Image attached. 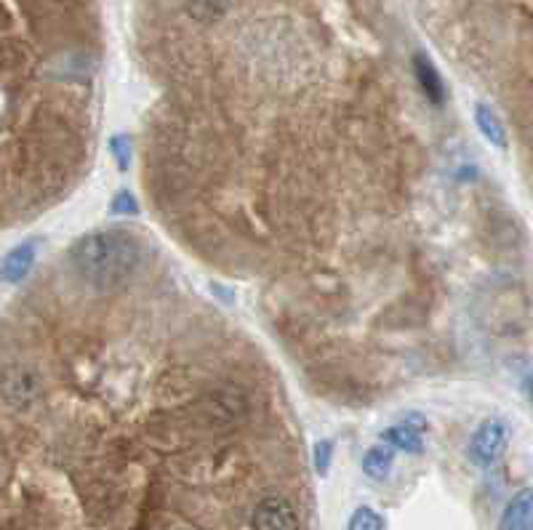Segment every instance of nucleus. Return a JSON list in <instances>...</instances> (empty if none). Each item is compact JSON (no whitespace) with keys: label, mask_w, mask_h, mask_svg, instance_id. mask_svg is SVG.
<instances>
[{"label":"nucleus","mask_w":533,"mask_h":530,"mask_svg":"<svg viewBox=\"0 0 533 530\" xmlns=\"http://www.w3.org/2000/svg\"><path fill=\"white\" fill-rule=\"evenodd\" d=\"M70 262L80 280L96 291H118L134 277L142 251L128 232L102 230L80 238L70 251Z\"/></svg>","instance_id":"1"},{"label":"nucleus","mask_w":533,"mask_h":530,"mask_svg":"<svg viewBox=\"0 0 533 530\" xmlns=\"http://www.w3.org/2000/svg\"><path fill=\"white\" fill-rule=\"evenodd\" d=\"M510 443V424L504 419H486L470 440V456L480 467H491L502 459Z\"/></svg>","instance_id":"2"},{"label":"nucleus","mask_w":533,"mask_h":530,"mask_svg":"<svg viewBox=\"0 0 533 530\" xmlns=\"http://www.w3.org/2000/svg\"><path fill=\"white\" fill-rule=\"evenodd\" d=\"M251 525L254 530H299V515L283 496H267L256 504Z\"/></svg>","instance_id":"3"},{"label":"nucleus","mask_w":533,"mask_h":530,"mask_svg":"<svg viewBox=\"0 0 533 530\" xmlns=\"http://www.w3.org/2000/svg\"><path fill=\"white\" fill-rule=\"evenodd\" d=\"M533 496L531 491H520L515 493V499L507 504L502 515V523L499 528L502 530H533Z\"/></svg>","instance_id":"4"},{"label":"nucleus","mask_w":533,"mask_h":530,"mask_svg":"<svg viewBox=\"0 0 533 530\" xmlns=\"http://www.w3.org/2000/svg\"><path fill=\"white\" fill-rule=\"evenodd\" d=\"M35 243H22V246H16L11 254L3 259V280L8 283H22L24 277L30 275V269L35 267Z\"/></svg>","instance_id":"5"},{"label":"nucleus","mask_w":533,"mask_h":530,"mask_svg":"<svg viewBox=\"0 0 533 530\" xmlns=\"http://www.w3.org/2000/svg\"><path fill=\"white\" fill-rule=\"evenodd\" d=\"M475 120H478L480 134L486 136L488 142L499 147V150H507L510 147V139H507V126H504V120L496 115L488 104H478L475 107Z\"/></svg>","instance_id":"6"},{"label":"nucleus","mask_w":533,"mask_h":530,"mask_svg":"<svg viewBox=\"0 0 533 530\" xmlns=\"http://www.w3.org/2000/svg\"><path fill=\"white\" fill-rule=\"evenodd\" d=\"M414 67H416V78H419V83H422L424 88V94L430 96L435 104H443V99H446V88H443V80H440L438 70L432 67L430 59L422 54H416Z\"/></svg>","instance_id":"7"},{"label":"nucleus","mask_w":533,"mask_h":530,"mask_svg":"<svg viewBox=\"0 0 533 530\" xmlns=\"http://www.w3.org/2000/svg\"><path fill=\"white\" fill-rule=\"evenodd\" d=\"M392 459H395L392 448H382V445H376V448H371V451L366 453V459H363V472H366L371 480H376V483H382V480L390 477Z\"/></svg>","instance_id":"8"},{"label":"nucleus","mask_w":533,"mask_h":530,"mask_svg":"<svg viewBox=\"0 0 533 530\" xmlns=\"http://www.w3.org/2000/svg\"><path fill=\"white\" fill-rule=\"evenodd\" d=\"M382 440L387 445H392V448H400V451H408V453H422V448H424L422 432H416V429H411L408 424H400V427L387 429V432L382 435Z\"/></svg>","instance_id":"9"},{"label":"nucleus","mask_w":533,"mask_h":530,"mask_svg":"<svg viewBox=\"0 0 533 530\" xmlns=\"http://www.w3.org/2000/svg\"><path fill=\"white\" fill-rule=\"evenodd\" d=\"M227 6H230V0H187V11H190V16L203 24L222 19Z\"/></svg>","instance_id":"10"},{"label":"nucleus","mask_w":533,"mask_h":530,"mask_svg":"<svg viewBox=\"0 0 533 530\" xmlns=\"http://www.w3.org/2000/svg\"><path fill=\"white\" fill-rule=\"evenodd\" d=\"M347 530H384V520L379 512H374L371 507L355 509V515L350 517Z\"/></svg>","instance_id":"11"},{"label":"nucleus","mask_w":533,"mask_h":530,"mask_svg":"<svg viewBox=\"0 0 533 530\" xmlns=\"http://www.w3.org/2000/svg\"><path fill=\"white\" fill-rule=\"evenodd\" d=\"M331 453H334V443L331 440H323L315 448V469H318V475H326L328 467H331Z\"/></svg>","instance_id":"12"},{"label":"nucleus","mask_w":533,"mask_h":530,"mask_svg":"<svg viewBox=\"0 0 533 530\" xmlns=\"http://www.w3.org/2000/svg\"><path fill=\"white\" fill-rule=\"evenodd\" d=\"M110 208H112V214H134L136 211V200L131 198V192H118V195H115V200H112L110 203Z\"/></svg>","instance_id":"13"}]
</instances>
